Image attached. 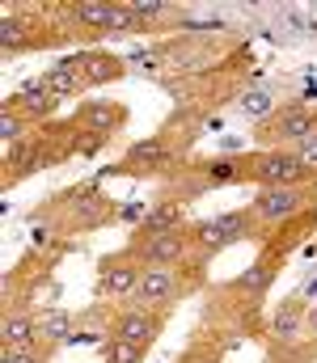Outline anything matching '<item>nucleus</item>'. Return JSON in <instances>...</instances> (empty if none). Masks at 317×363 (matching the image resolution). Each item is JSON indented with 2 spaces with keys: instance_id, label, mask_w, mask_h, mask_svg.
Returning a JSON list of instances; mask_svg holds the SVG:
<instances>
[{
  "instance_id": "1",
  "label": "nucleus",
  "mask_w": 317,
  "mask_h": 363,
  "mask_svg": "<svg viewBox=\"0 0 317 363\" xmlns=\"http://www.w3.org/2000/svg\"><path fill=\"white\" fill-rule=\"evenodd\" d=\"M254 211H224V216H211V220H199L191 224V241L204 250V254H216V250H228L237 241H245L254 233Z\"/></svg>"
},
{
  "instance_id": "2",
  "label": "nucleus",
  "mask_w": 317,
  "mask_h": 363,
  "mask_svg": "<svg viewBox=\"0 0 317 363\" xmlns=\"http://www.w3.org/2000/svg\"><path fill=\"white\" fill-rule=\"evenodd\" d=\"M254 178L262 182L267 190L271 186H301V182L309 178V165L292 148H271V152H258L254 157Z\"/></svg>"
},
{
  "instance_id": "3",
  "label": "nucleus",
  "mask_w": 317,
  "mask_h": 363,
  "mask_svg": "<svg viewBox=\"0 0 317 363\" xmlns=\"http://www.w3.org/2000/svg\"><path fill=\"white\" fill-rule=\"evenodd\" d=\"M110 330H114V338L135 342V347H144V351H148V347L161 338V330H165V313H152V308L127 304V308H118V313H114Z\"/></svg>"
},
{
  "instance_id": "4",
  "label": "nucleus",
  "mask_w": 317,
  "mask_h": 363,
  "mask_svg": "<svg viewBox=\"0 0 317 363\" xmlns=\"http://www.w3.org/2000/svg\"><path fill=\"white\" fill-rule=\"evenodd\" d=\"M182 296V283L174 279V271H157V267H144L135 291H131V304L140 308H152V313H169Z\"/></svg>"
},
{
  "instance_id": "5",
  "label": "nucleus",
  "mask_w": 317,
  "mask_h": 363,
  "mask_svg": "<svg viewBox=\"0 0 317 363\" xmlns=\"http://www.w3.org/2000/svg\"><path fill=\"white\" fill-rule=\"evenodd\" d=\"M317 127V118L305 110V106H288V110H279V114H271L267 123H262V140H271V144H301V140H309Z\"/></svg>"
},
{
  "instance_id": "6",
  "label": "nucleus",
  "mask_w": 317,
  "mask_h": 363,
  "mask_svg": "<svg viewBox=\"0 0 317 363\" xmlns=\"http://www.w3.org/2000/svg\"><path fill=\"white\" fill-rule=\"evenodd\" d=\"M131 258H140L144 267L169 271V267H178V262L187 258V237H182V233H165V237H135Z\"/></svg>"
},
{
  "instance_id": "7",
  "label": "nucleus",
  "mask_w": 317,
  "mask_h": 363,
  "mask_svg": "<svg viewBox=\"0 0 317 363\" xmlns=\"http://www.w3.org/2000/svg\"><path fill=\"white\" fill-rule=\"evenodd\" d=\"M140 274L144 271L131 262V250H127L123 258H106L102 262V279H98V296H106V300H131Z\"/></svg>"
},
{
  "instance_id": "8",
  "label": "nucleus",
  "mask_w": 317,
  "mask_h": 363,
  "mask_svg": "<svg viewBox=\"0 0 317 363\" xmlns=\"http://www.w3.org/2000/svg\"><path fill=\"white\" fill-rule=\"evenodd\" d=\"M301 203H305V190H301V186H271V190H262V194L254 199V216H258L262 224H279V220L296 216Z\"/></svg>"
},
{
  "instance_id": "9",
  "label": "nucleus",
  "mask_w": 317,
  "mask_h": 363,
  "mask_svg": "<svg viewBox=\"0 0 317 363\" xmlns=\"http://www.w3.org/2000/svg\"><path fill=\"white\" fill-rule=\"evenodd\" d=\"M187 224V207L182 199H161L157 207L144 211V224H140V237H165V233H182Z\"/></svg>"
},
{
  "instance_id": "10",
  "label": "nucleus",
  "mask_w": 317,
  "mask_h": 363,
  "mask_svg": "<svg viewBox=\"0 0 317 363\" xmlns=\"http://www.w3.org/2000/svg\"><path fill=\"white\" fill-rule=\"evenodd\" d=\"M123 123H127V110L114 106V101H85V106L77 110V127H85V131H94V135H110V131H118Z\"/></svg>"
},
{
  "instance_id": "11",
  "label": "nucleus",
  "mask_w": 317,
  "mask_h": 363,
  "mask_svg": "<svg viewBox=\"0 0 317 363\" xmlns=\"http://www.w3.org/2000/svg\"><path fill=\"white\" fill-rule=\"evenodd\" d=\"M81 77H85L89 89H98V85H110V81L127 77V64L118 55H110V51H85L81 55Z\"/></svg>"
},
{
  "instance_id": "12",
  "label": "nucleus",
  "mask_w": 317,
  "mask_h": 363,
  "mask_svg": "<svg viewBox=\"0 0 317 363\" xmlns=\"http://www.w3.org/2000/svg\"><path fill=\"white\" fill-rule=\"evenodd\" d=\"M38 338L47 342V351H55V347L72 342V338H77V334H72V313H64V308L43 313V317H38Z\"/></svg>"
},
{
  "instance_id": "13",
  "label": "nucleus",
  "mask_w": 317,
  "mask_h": 363,
  "mask_svg": "<svg viewBox=\"0 0 317 363\" xmlns=\"http://www.w3.org/2000/svg\"><path fill=\"white\" fill-rule=\"evenodd\" d=\"M0 330H4V347H34L38 342V321L26 313H9Z\"/></svg>"
},
{
  "instance_id": "14",
  "label": "nucleus",
  "mask_w": 317,
  "mask_h": 363,
  "mask_svg": "<svg viewBox=\"0 0 317 363\" xmlns=\"http://www.w3.org/2000/svg\"><path fill=\"white\" fill-rule=\"evenodd\" d=\"M38 89L51 93V97H77V93H85L89 85H85L81 72H60V68H51V72L38 81Z\"/></svg>"
},
{
  "instance_id": "15",
  "label": "nucleus",
  "mask_w": 317,
  "mask_h": 363,
  "mask_svg": "<svg viewBox=\"0 0 317 363\" xmlns=\"http://www.w3.org/2000/svg\"><path fill=\"white\" fill-rule=\"evenodd\" d=\"M72 21L85 30V34H110V4H77L72 9Z\"/></svg>"
},
{
  "instance_id": "16",
  "label": "nucleus",
  "mask_w": 317,
  "mask_h": 363,
  "mask_svg": "<svg viewBox=\"0 0 317 363\" xmlns=\"http://www.w3.org/2000/svg\"><path fill=\"white\" fill-rule=\"evenodd\" d=\"M165 161H169V152H165L161 140H144V144H135V148L127 152V165H131V169H161Z\"/></svg>"
},
{
  "instance_id": "17",
  "label": "nucleus",
  "mask_w": 317,
  "mask_h": 363,
  "mask_svg": "<svg viewBox=\"0 0 317 363\" xmlns=\"http://www.w3.org/2000/svg\"><path fill=\"white\" fill-rule=\"evenodd\" d=\"M106 363H140L144 359V347H135V342H123V338H110L102 351Z\"/></svg>"
},
{
  "instance_id": "18",
  "label": "nucleus",
  "mask_w": 317,
  "mask_h": 363,
  "mask_svg": "<svg viewBox=\"0 0 317 363\" xmlns=\"http://www.w3.org/2000/svg\"><path fill=\"white\" fill-rule=\"evenodd\" d=\"M271 279H275L271 262H258V267H250V271L237 279V287H245L250 296H258V291H267V287H271Z\"/></svg>"
},
{
  "instance_id": "19",
  "label": "nucleus",
  "mask_w": 317,
  "mask_h": 363,
  "mask_svg": "<svg viewBox=\"0 0 317 363\" xmlns=\"http://www.w3.org/2000/svg\"><path fill=\"white\" fill-rule=\"evenodd\" d=\"M26 43H30V38H26V26L9 13V17L0 21V47H4V51H21Z\"/></svg>"
},
{
  "instance_id": "20",
  "label": "nucleus",
  "mask_w": 317,
  "mask_h": 363,
  "mask_svg": "<svg viewBox=\"0 0 317 363\" xmlns=\"http://www.w3.org/2000/svg\"><path fill=\"white\" fill-rule=\"evenodd\" d=\"M51 351H43V347H4V355L0 363H47Z\"/></svg>"
},
{
  "instance_id": "21",
  "label": "nucleus",
  "mask_w": 317,
  "mask_h": 363,
  "mask_svg": "<svg viewBox=\"0 0 317 363\" xmlns=\"http://www.w3.org/2000/svg\"><path fill=\"white\" fill-rule=\"evenodd\" d=\"M296 325H301V308H296V304H288V308L275 313V334H279V338H292Z\"/></svg>"
},
{
  "instance_id": "22",
  "label": "nucleus",
  "mask_w": 317,
  "mask_h": 363,
  "mask_svg": "<svg viewBox=\"0 0 317 363\" xmlns=\"http://www.w3.org/2000/svg\"><path fill=\"white\" fill-rule=\"evenodd\" d=\"M114 30H135V9L131 4H110V34Z\"/></svg>"
},
{
  "instance_id": "23",
  "label": "nucleus",
  "mask_w": 317,
  "mask_h": 363,
  "mask_svg": "<svg viewBox=\"0 0 317 363\" xmlns=\"http://www.w3.org/2000/svg\"><path fill=\"white\" fill-rule=\"evenodd\" d=\"M131 9H135V30H148V21H157V17L165 13V4H157V0H148V4L140 0V4H131Z\"/></svg>"
},
{
  "instance_id": "24",
  "label": "nucleus",
  "mask_w": 317,
  "mask_h": 363,
  "mask_svg": "<svg viewBox=\"0 0 317 363\" xmlns=\"http://www.w3.org/2000/svg\"><path fill=\"white\" fill-rule=\"evenodd\" d=\"M17 101H21V106H26L30 114H47V110L55 106V97H51V93H34V89H30V93H21Z\"/></svg>"
},
{
  "instance_id": "25",
  "label": "nucleus",
  "mask_w": 317,
  "mask_h": 363,
  "mask_svg": "<svg viewBox=\"0 0 317 363\" xmlns=\"http://www.w3.org/2000/svg\"><path fill=\"white\" fill-rule=\"evenodd\" d=\"M237 178V161H216L208 165V182H233Z\"/></svg>"
},
{
  "instance_id": "26",
  "label": "nucleus",
  "mask_w": 317,
  "mask_h": 363,
  "mask_svg": "<svg viewBox=\"0 0 317 363\" xmlns=\"http://www.w3.org/2000/svg\"><path fill=\"white\" fill-rule=\"evenodd\" d=\"M0 135H4V140H17V135H21V118L4 110V114H0Z\"/></svg>"
},
{
  "instance_id": "27",
  "label": "nucleus",
  "mask_w": 317,
  "mask_h": 363,
  "mask_svg": "<svg viewBox=\"0 0 317 363\" xmlns=\"http://www.w3.org/2000/svg\"><path fill=\"white\" fill-rule=\"evenodd\" d=\"M131 60H135L140 72H157V68H161V60H152V55H131Z\"/></svg>"
},
{
  "instance_id": "28",
  "label": "nucleus",
  "mask_w": 317,
  "mask_h": 363,
  "mask_svg": "<svg viewBox=\"0 0 317 363\" xmlns=\"http://www.w3.org/2000/svg\"><path fill=\"white\" fill-rule=\"evenodd\" d=\"M309 325H313V330H317V313H313V317H309Z\"/></svg>"
}]
</instances>
